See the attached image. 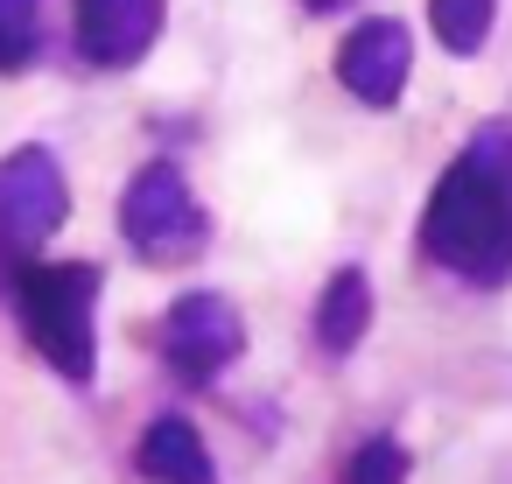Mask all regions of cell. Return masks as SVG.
<instances>
[{
    "mask_svg": "<svg viewBox=\"0 0 512 484\" xmlns=\"http://www.w3.org/2000/svg\"><path fill=\"white\" fill-rule=\"evenodd\" d=\"M414 253L463 288L512 281V120H484L435 176L414 225Z\"/></svg>",
    "mask_w": 512,
    "mask_h": 484,
    "instance_id": "1",
    "label": "cell"
},
{
    "mask_svg": "<svg viewBox=\"0 0 512 484\" xmlns=\"http://www.w3.org/2000/svg\"><path fill=\"white\" fill-rule=\"evenodd\" d=\"M50 43V0H0V78H22Z\"/></svg>",
    "mask_w": 512,
    "mask_h": 484,
    "instance_id": "10",
    "label": "cell"
},
{
    "mask_svg": "<svg viewBox=\"0 0 512 484\" xmlns=\"http://www.w3.org/2000/svg\"><path fill=\"white\" fill-rule=\"evenodd\" d=\"M155 351H162V365H169L190 393H211V386L246 358V316H239V302L218 295V288H183V295L162 309V323H155Z\"/></svg>",
    "mask_w": 512,
    "mask_h": 484,
    "instance_id": "5",
    "label": "cell"
},
{
    "mask_svg": "<svg viewBox=\"0 0 512 484\" xmlns=\"http://www.w3.org/2000/svg\"><path fill=\"white\" fill-rule=\"evenodd\" d=\"M134 470L148 484H218V463H211V442L190 414H155L134 442Z\"/></svg>",
    "mask_w": 512,
    "mask_h": 484,
    "instance_id": "8",
    "label": "cell"
},
{
    "mask_svg": "<svg viewBox=\"0 0 512 484\" xmlns=\"http://www.w3.org/2000/svg\"><path fill=\"white\" fill-rule=\"evenodd\" d=\"M309 330H316V351L323 358H351L365 344V330H372V274L358 260L323 281V295L309 309Z\"/></svg>",
    "mask_w": 512,
    "mask_h": 484,
    "instance_id": "9",
    "label": "cell"
},
{
    "mask_svg": "<svg viewBox=\"0 0 512 484\" xmlns=\"http://www.w3.org/2000/svg\"><path fill=\"white\" fill-rule=\"evenodd\" d=\"M407 449L393 442V435H365L358 449H351V463H344V484H407Z\"/></svg>",
    "mask_w": 512,
    "mask_h": 484,
    "instance_id": "12",
    "label": "cell"
},
{
    "mask_svg": "<svg viewBox=\"0 0 512 484\" xmlns=\"http://www.w3.org/2000/svg\"><path fill=\"white\" fill-rule=\"evenodd\" d=\"M169 29V0H78L71 36L92 71H134Z\"/></svg>",
    "mask_w": 512,
    "mask_h": 484,
    "instance_id": "7",
    "label": "cell"
},
{
    "mask_svg": "<svg viewBox=\"0 0 512 484\" xmlns=\"http://www.w3.org/2000/svg\"><path fill=\"white\" fill-rule=\"evenodd\" d=\"M309 15H337V8H351V0H302Z\"/></svg>",
    "mask_w": 512,
    "mask_h": 484,
    "instance_id": "13",
    "label": "cell"
},
{
    "mask_svg": "<svg viewBox=\"0 0 512 484\" xmlns=\"http://www.w3.org/2000/svg\"><path fill=\"white\" fill-rule=\"evenodd\" d=\"M491 22H498V0H428V29L449 57H477L491 43Z\"/></svg>",
    "mask_w": 512,
    "mask_h": 484,
    "instance_id": "11",
    "label": "cell"
},
{
    "mask_svg": "<svg viewBox=\"0 0 512 484\" xmlns=\"http://www.w3.org/2000/svg\"><path fill=\"white\" fill-rule=\"evenodd\" d=\"M71 225V176L43 141L0 155V274L43 260V246Z\"/></svg>",
    "mask_w": 512,
    "mask_h": 484,
    "instance_id": "4",
    "label": "cell"
},
{
    "mask_svg": "<svg viewBox=\"0 0 512 484\" xmlns=\"http://www.w3.org/2000/svg\"><path fill=\"white\" fill-rule=\"evenodd\" d=\"M0 295H8L29 351L57 379L71 386L99 379V295H106L99 260H22L0 274Z\"/></svg>",
    "mask_w": 512,
    "mask_h": 484,
    "instance_id": "2",
    "label": "cell"
},
{
    "mask_svg": "<svg viewBox=\"0 0 512 484\" xmlns=\"http://www.w3.org/2000/svg\"><path fill=\"white\" fill-rule=\"evenodd\" d=\"M407 78H414V29L393 22V15H365L344 43H337V85L372 106V113H393L407 99Z\"/></svg>",
    "mask_w": 512,
    "mask_h": 484,
    "instance_id": "6",
    "label": "cell"
},
{
    "mask_svg": "<svg viewBox=\"0 0 512 484\" xmlns=\"http://www.w3.org/2000/svg\"><path fill=\"white\" fill-rule=\"evenodd\" d=\"M120 239H127V253L148 260V267H197V260L211 253V239H218V218H211L204 197L190 190L183 162L155 155V162H141V169L127 176V190H120Z\"/></svg>",
    "mask_w": 512,
    "mask_h": 484,
    "instance_id": "3",
    "label": "cell"
}]
</instances>
